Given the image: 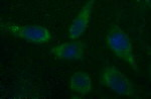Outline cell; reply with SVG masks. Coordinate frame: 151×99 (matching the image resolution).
Listing matches in <instances>:
<instances>
[{
  "label": "cell",
  "instance_id": "obj_1",
  "mask_svg": "<svg viewBox=\"0 0 151 99\" xmlns=\"http://www.w3.org/2000/svg\"><path fill=\"white\" fill-rule=\"evenodd\" d=\"M105 42L108 48L119 59L123 60L132 67L133 70L137 71L136 57L134 55L133 45L126 31L122 30L118 25L112 23L107 28L105 33Z\"/></svg>",
  "mask_w": 151,
  "mask_h": 99
},
{
  "label": "cell",
  "instance_id": "obj_2",
  "mask_svg": "<svg viewBox=\"0 0 151 99\" xmlns=\"http://www.w3.org/2000/svg\"><path fill=\"white\" fill-rule=\"evenodd\" d=\"M0 28L2 33H7L15 38H21L35 45L48 43L52 40V35L47 28L41 25H18L13 22H1Z\"/></svg>",
  "mask_w": 151,
  "mask_h": 99
},
{
  "label": "cell",
  "instance_id": "obj_3",
  "mask_svg": "<svg viewBox=\"0 0 151 99\" xmlns=\"http://www.w3.org/2000/svg\"><path fill=\"white\" fill-rule=\"evenodd\" d=\"M99 82L102 86L107 87L120 95L133 96L137 92V88L133 82L113 65L105 66L102 69Z\"/></svg>",
  "mask_w": 151,
  "mask_h": 99
},
{
  "label": "cell",
  "instance_id": "obj_4",
  "mask_svg": "<svg viewBox=\"0 0 151 99\" xmlns=\"http://www.w3.org/2000/svg\"><path fill=\"white\" fill-rule=\"evenodd\" d=\"M87 50V45L83 42L65 43L62 45L52 47L50 54L55 59L69 60V61H82L85 59V53Z\"/></svg>",
  "mask_w": 151,
  "mask_h": 99
},
{
  "label": "cell",
  "instance_id": "obj_5",
  "mask_svg": "<svg viewBox=\"0 0 151 99\" xmlns=\"http://www.w3.org/2000/svg\"><path fill=\"white\" fill-rule=\"evenodd\" d=\"M93 6L94 0H90V1L86 2V4L80 10L78 16L73 20L69 30V38L70 40H78L86 31L87 26L89 25L90 16H91L92 10H93Z\"/></svg>",
  "mask_w": 151,
  "mask_h": 99
},
{
  "label": "cell",
  "instance_id": "obj_6",
  "mask_svg": "<svg viewBox=\"0 0 151 99\" xmlns=\"http://www.w3.org/2000/svg\"><path fill=\"white\" fill-rule=\"evenodd\" d=\"M70 90L80 95H87L92 91V80L87 72L78 71L72 75L70 83Z\"/></svg>",
  "mask_w": 151,
  "mask_h": 99
}]
</instances>
